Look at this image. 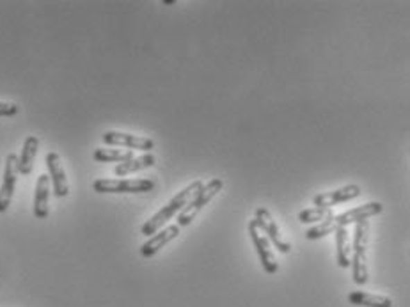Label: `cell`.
<instances>
[{
  "label": "cell",
  "instance_id": "obj_1",
  "mask_svg": "<svg viewBox=\"0 0 410 307\" xmlns=\"http://www.w3.org/2000/svg\"><path fill=\"white\" fill-rule=\"evenodd\" d=\"M201 188H203V182H199V179H197V182L190 183L185 190L178 192V194L174 195V198L171 199V201L167 202V204H165L160 211H157V213H155L153 217L149 218L148 222L142 226V229H141L142 235L153 236L157 231H160L162 227H164V224H167L169 220H173V218L176 217V215L180 213V211L183 210V208H185L194 198H196L197 192H199Z\"/></svg>",
  "mask_w": 410,
  "mask_h": 307
},
{
  "label": "cell",
  "instance_id": "obj_2",
  "mask_svg": "<svg viewBox=\"0 0 410 307\" xmlns=\"http://www.w3.org/2000/svg\"><path fill=\"white\" fill-rule=\"evenodd\" d=\"M368 220L355 224L354 247H352V277L355 284L364 286L368 283V263H366V247H368Z\"/></svg>",
  "mask_w": 410,
  "mask_h": 307
},
{
  "label": "cell",
  "instance_id": "obj_3",
  "mask_svg": "<svg viewBox=\"0 0 410 307\" xmlns=\"http://www.w3.org/2000/svg\"><path fill=\"white\" fill-rule=\"evenodd\" d=\"M222 186H224V183H222L221 178H214L212 182H208L206 185H203V188L199 190V192H197L196 198H194L192 201H190L189 204H187V207L183 208V210H181L180 213H178V224H176V226L178 227L189 226V224L192 222L194 218H196L197 215H199V211H201L203 208H205L206 204H208V202L212 201V199H214L215 195L219 194V192H221Z\"/></svg>",
  "mask_w": 410,
  "mask_h": 307
},
{
  "label": "cell",
  "instance_id": "obj_4",
  "mask_svg": "<svg viewBox=\"0 0 410 307\" xmlns=\"http://www.w3.org/2000/svg\"><path fill=\"white\" fill-rule=\"evenodd\" d=\"M98 194H141L155 188V183L148 178L139 179H107L100 178L93 183Z\"/></svg>",
  "mask_w": 410,
  "mask_h": 307
},
{
  "label": "cell",
  "instance_id": "obj_5",
  "mask_svg": "<svg viewBox=\"0 0 410 307\" xmlns=\"http://www.w3.org/2000/svg\"><path fill=\"white\" fill-rule=\"evenodd\" d=\"M249 235H250V240H253L254 247H256L257 258H259V261H262L266 274H275V272L279 270L277 259H275V254H273L272 247H270L268 238H266V235L262 231L259 224L256 222V218H253V220L249 222Z\"/></svg>",
  "mask_w": 410,
  "mask_h": 307
},
{
  "label": "cell",
  "instance_id": "obj_6",
  "mask_svg": "<svg viewBox=\"0 0 410 307\" xmlns=\"http://www.w3.org/2000/svg\"><path fill=\"white\" fill-rule=\"evenodd\" d=\"M18 174H20L18 173V157L15 153L8 155L4 178H2V186H0V213L11 207L12 195H15V190H17Z\"/></svg>",
  "mask_w": 410,
  "mask_h": 307
},
{
  "label": "cell",
  "instance_id": "obj_7",
  "mask_svg": "<svg viewBox=\"0 0 410 307\" xmlns=\"http://www.w3.org/2000/svg\"><path fill=\"white\" fill-rule=\"evenodd\" d=\"M256 222L259 224V227H262V231L266 235L268 242L277 247L279 252H282V254H288V252L291 251V245L286 242L284 238H282L277 224H275L272 213H270L266 208H263V207L256 208Z\"/></svg>",
  "mask_w": 410,
  "mask_h": 307
},
{
  "label": "cell",
  "instance_id": "obj_8",
  "mask_svg": "<svg viewBox=\"0 0 410 307\" xmlns=\"http://www.w3.org/2000/svg\"><path fill=\"white\" fill-rule=\"evenodd\" d=\"M361 195V186L359 185H346L339 190H334V192H327V194H318L314 195L313 202L316 208H327L330 210L336 204H341V202H348L352 199L359 198Z\"/></svg>",
  "mask_w": 410,
  "mask_h": 307
},
{
  "label": "cell",
  "instance_id": "obj_9",
  "mask_svg": "<svg viewBox=\"0 0 410 307\" xmlns=\"http://www.w3.org/2000/svg\"><path fill=\"white\" fill-rule=\"evenodd\" d=\"M103 142L109 146H125L128 150H141L151 151L155 148V142L148 137L141 135L123 134V132H107L103 134Z\"/></svg>",
  "mask_w": 410,
  "mask_h": 307
},
{
  "label": "cell",
  "instance_id": "obj_10",
  "mask_svg": "<svg viewBox=\"0 0 410 307\" xmlns=\"http://www.w3.org/2000/svg\"><path fill=\"white\" fill-rule=\"evenodd\" d=\"M46 167H49L50 173V182L53 185V194L57 198H66L69 194V185L68 179H66L65 167H62V162H60V157L55 151H50L46 155Z\"/></svg>",
  "mask_w": 410,
  "mask_h": 307
},
{
  "label": "cell",
  "instance_id": "obj_11",
  "mask_svg": "<svg viewBox=\"0 0 410 307\" xmlns=\"http://www.w3.org/2000/svg\"><path fill=\"white\" fill-rule=\"evenodd\" d=\"M382 210V202H368V204H362V207L354 208V210H348L341 215H336V217H334V222H336L338 227H346L350 226V224H357L362 222V220H366V218L375 217V215H378Z\"/></svg>",
  "mask_w": 410,
  "mask_h": 307
},
{
  "label": "cell",
  "instance_id": "obj_12",
  "mask_svg": "<svg viewBox=\"0 0 410 307\" xmlns=\"http://www.w3.org/2000/svg\"><path fill=\"white\" fill-rule=\"evenodd\" d=\"M180 235V227L176 224L167 227H162L160 231H157L153 236H149L148 242L141 247V254L144 258H153L160 249H164V245H167L169 242H173L174 238H178Z\"/></svg>",
  "mask_w": 410,
  "mask_h": 307
},
{
  "label": "cell",
  "instance_id": "obj_13",
  "mask_svg": "<svg viewBox=\"0 0 410 307\" xmlns=\"http://www.w3.org/2000/svg\"><path fill=\"white\" fill-rule=\"evenodd\" d=\"M49 199H50V176L41 174L36 183V194H34V217H49Z\"/></svg>",
  "mask_w": 410,
  "mask_h": 307
},
{
  "label": "cell",
  "instance_id": "obj_14",
  "mask_svg": "<svg viewBox=\"0 0 410 307\" xmlns=\"http://www.w3.org/2000/svg\"><path fill=\"white\" fill-rule=\"evenodd\" d=\"M37 148H40V139L36 135H28L24 142V150H22L20 158H18V173L25 174V176L33 173Z\"/></svg>",
  "mask_w": 410,
  "mask_h": 307
},
{
  "label": "cell",
  "instance_id": "obj_15",
  "mask_svg": "<svg viewBox=\"0 0 410 307\" xmlns=\"http://www.w3.org/2000/svg\"><path fill=\"white\" fill-rule=\"evenodd\" d=\"M348 302L361 307H393V300L384 295H373L366 291H352L348 295Z\"/></svg>",
  "mask_w": 410,
  "mask_h": 307
},
{
  "label": "cell",
  "instance_id": "obj_16",
  "mask_svg": "<svg viewBox=\"0 0 410 307\" xmlns=\"http://www.w3.org/2000/svg\"><path fill=\"white\" fill-rule=\"evenodd\" d=\"M155 166V157L151 153H146L142 157H133L132 160H126V162L117 164L116 169H114V174L116 176H128V174L137 173V170L148 169V167Z\"/></svg>",
  "mask_w": 410,
  "mask_h": 307
},
{
  "label": "cell",
  "instance_id": "obj_17",
  "mask_svg": "<svg viewBox=\"0 0 410 307\" xmlns=\"http://www.w3.org/2000/svg\"><path fill=\"white\" fill-rule=\"evenodd\" d=\"M336 247H338V252H336L338 265L341 268H348L352 259V243L350 238H348L346 227H338L336 229Z\"/></svg>",
  "mask_w": 410,
  "mask_h": 307
},
{
  "label": "cell",
  "instance_id": "obj_18",
  "mask_svg": "<svg viewBox=\"0 0 410 307\" xmlns=\"http://www.w3.org/2000/svg\"><path fill=\"white\" fill-rule=\"evenodd\" d=\"M94 160L96 162H126L132 160L133 151L132 150H112V148H98L94 150Z\"/></svg>",
  "mask_w": 410,
  "mask_h": 307
},
{
  "label": "cell",
  "instance_id": "obj_19",
  "mask_svg": "<svg viewBox=\"0 0 410 307\" xmlns=\"http://www.w3.org/2000/svg\"><path fill=\"white\" fill-rule=\"evenodd\" d=\"M334 213L327 208H307L298 213V220L302 224H313V222H325L329 218H332Z\"/></svg>",
  "mask_w": 410,
  "mask_h": 307
},
{
  "label": "cell",
  "instance_id": "obj_20",
  "mask_svg": "<svg viewBox=\"0 0 410 307\" xmlns=\"http://www.w3.org/2000/svg\"><path fill=\"white\" fill-rule=\"evenodd\" d=\"M336 229H338V226H336V222H334V217H332V218H329V220H325V222H320V224H316L314 227H311V229H307L306 238L307 240H318V238H322V236L330 235V233H336Z\"/></svg>",
  "mask_w": 410,
  "mask_h": 307
},
{
  "label": "cell",
  "instance_id": "obj_21",
  "mask_svg": "<svg viewBox=\"0 0 410 307\" xmlns=\"http://www.w3.org/2000/svg\"><path fill=\"white\" fill-rule=\"evenodd\" d=\"M18 105L17 103H6V101H0V118H12L18 114Z\"/></svg>",
  "mask_w": 410,
  "mask_h": 307
}]
</instances>
